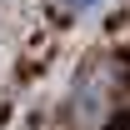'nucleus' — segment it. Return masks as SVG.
Returning <instances> with one entry per match:
<instances>
[{
  "instance_id": "f257e3e1",
  "label": "nucleus",
  "mask_w": 130,
  "mask_h": 130,
  "mask_svg": "<svg viewBox=\"0 0 130 130\" xmlns=\"http://www.w3.org/2000/svg\"><path fill=\"white\" fill-rule=\"evenodd\" d=\"M110 65H90L75 85V100H70V115H75V125L85 130H100L105 125V115H110Z\"/></svg>"
},
{
  "instance_id": "f03ea898",
  "label": "nucleus",
  "mask_w": 130,
  "mask_h": 130,
  "mask_svg": "<svg viewBox=\"0 0 130 130\" xmlns=\"http://www.w3.org/2000/svg\"><path fill=\"white\" fill-rule=\"evenodd\" d=\"M95 5H100V0H55V10H60L65 20H75V15H90Z\"/></svg>"
}]
</instances>
